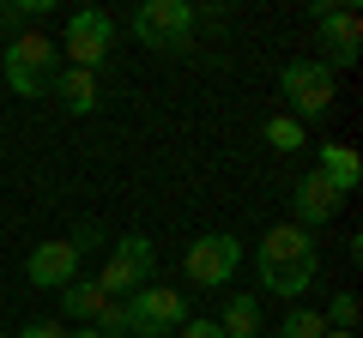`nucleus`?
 <instances>
[{"instance_id":"nucleus-5","label":"nucleus","mask_w":363,"mask_h":338,"mask_svg":"<svg viewBox=\"0 0 363 338\" xmlns=\"http://www.w3.org/2000/svg\"><path fill=\"white\" fill-rule=\"evenodd\" d=\"M194 6L188 0H145L140 13H133V37L145 42V49H188V37H194Z\"/></svg>"},{"instance_id":"nucleus-18","label":"nucleus","mask_w":363,"mask_h":338,"mask_svg":"<svg viewBox=\"0 0 363 338\" xmlns=\"http://www.w3.org/2000/svg\"><path fill=\"white\" fill-rule=\"evenodd\" d=\"M321 332H327V320L315 308H291L285 326H279V338H321Z\"/></svg>"},{"instance_id":"nucleus-22","label":"nucleus","mask_w":363,"mask_h":338,"mask_svg":"<svg viewBox=\"0 0 363 338\" xmlns=\"http://www.w3.org/2000/svg\"><path fill=\"white\" fill-rule=\"evenodd\" d=\"M67 242H73L79 254H85V247H97V242H104V223H79V230L67 235Z\"/></svg>"},{"instance_id":"nucleus-20","label":"nucleus","mask_w":363,"mask_h":338,"mask_svg":"<svg viewBox=\"0 0 363 338\" xmlns=\"http://www.w3.org/2000/svg\"><path fill=\"white\" fill-rule=\"evenodd\" d=\"M13 338H67V326L61 320H30V326H18Z\"/></svg>"},{"instance_id":"nucleus-3","label":"nucleus","mask_w":363,"mask_h":338,"mask_svg":"<svg viewBox=\"0 0 363 338\" xmlns=\"http://www.w3.org/2000/svg\"><path fill=\"white\" fill-rule=\"evenodd\" d=\"M236 266H242V242H236L230 230L194 235L188 254H182V272H188V284H200V290H224L236 278Z\"/></svg>"},{"instance_id":"nucleus-7","label":"nucleus","mask_w":363,"mask_h":338,"mask_svg":"<svg viewBox=\"0 0 363 338\" xmlns=\"http://www.w3.org/2000/svg\"><path fill=\"white\" fill-rule=\"evenodd\" d=\"M25 278L37 290H67L79 278V247L67 242V235H55V242H37L25 254Z\"/></svg>"},{"instance_id":"nucleus-6","label":"nucleus","mask_w":363,"mask_h":338,"mask_svg":"<svg viewBox=\"0 0 363 338\" xmlns=\"http://www.w3.org/2000/svg\"><path fill=\"white\" fill-rule=\"evenodd\" d=\"M128 308H133V332H140V338H176L182 320H188V296H182V290H169V284L133 290Z\"/></svg>"},{"instance_id":"nucleus-4","label":"nucleus","mask_w":363,"mask_h":338,"mask_svg":"<svg viewBox=\"0 0 363 338\" xmlns=\"http://www.w3.org/2000/svg\"><path fill=\"white\" fill-rule=\"evenodd\" d=\"M109 42H116V18L97 13V6H79V13H67V37L55 42V49L67 54V66H85V73H97L109 54Z\"/></svg>"},{"instance_id":"nucleus-10","label":"nucleus","mask_w":363,"mask_h":338,"mask_svg":"<svg viewBox=\"0 0 363 338\" xmlns=\"http://www.w3.org/2000/svg\"><path fill=\"white\" fill-rule=\"evenodd\" d=\"M321 247H315V230H303V223H272L267 235H260L255 247V266H272V260H315Z\"/></svg>"},{"instance_id":"nucleus-11","label":"nucleus","mask_w":363,"mask_h":338,"mask_svg":"<svg viewBox=\"0 0 363 338\" xmlns=\"http://www.w3.org/2000/svg\"><path fill=\"white\" fill-rule=\"evenodd\" d=\"M255 278H260V290H272V296L297 302L303 290L321 278V254H315V260H272V266H255Z\"/></svg>"},{"instance_id":"nucleus-8","label":"nucleus","mask_w":363,"mask_h":338,"mask_svg":"<svg viewBox=\"0 0 363 338\" xmlns=\"http://www.w3.org/2000/svg\"><path fill=\"white\" fill-rule=\"evenodd\" d=\"M315 25H321V37H327V49H333V61L327 66H357V49H363V18H357V6H315Z\"/></svg>"},{"instance_id":"nucleus-21","label":"nucleus","mask_w":363,"mask_h":338,"mask_svg":"<svg viewBox=\"0 0 363 338\" xmlns=\"http://www.w3.org/2000/svg\"><path fill=\"white\" fill-rule=\"evenodd\" d=\"M176 338H224V332H218V320H194V314H188Z\"/></svg>"},{"instance_id":"nucleus-1","label":"nucleus","mask_w":363,"mask_h":338,"mask_svg":"<svg viewBox=\"0 0 363 338\" xmlns=\"http://www.w3.org/2000/svg\"><path fill=\"white\" fill-rule=\"evenodd\" d=\"M279 91H285V103H291V115H297V121H321L327 109H333V97H339V78H333V66H327V61L303 54V61L279 66Z\"/></svg>"},{"instance_id":"nucleus-24","label":"nucleus","mask_w":363,"mask_h":338,"mask_svg":"<svg viewBox=\"0 0 363 338\" xmlns=\"http://www.w3.org/2000/svg\"><path fill=\"white\" fill-rule=\"evenodd\" d=\"M321 338H357V332H333V326H327V332H321Z\"/></svg>"},{"instance_id":"nucleus-16","label":"nucleus","mask_w":363,"mask_h":338,"mask_svg":"<svg viewBox=\"0 0 363 338\" xmlns=\"http://www.w3.org/2000/svg\"><path fill=\"white\" fill-rule=\"evenodd\" d=\"M260 133H267L272 151H297V145H303V121H297V115H272Z\"/></svg>"},{"instance_id":"nucleus-13","label":"nucleus","mask_w":363,"mask_h":338,"mask_svg":"<svg viewBox=\"0 0 363 338\" xmlns=\"http://www.w3.org/2000/svg\"><path fill=\"white\" fill-rule=\"evenodd\" d=\"M315 175H321V182L345 199V194H357L363 163H357V151H351V145H315Z\"/></svg>"},{"instance_id":"nucleus-14","label":"nucleus","mask_w":363,"mask_h":338,"mask_svg":"<svg viewBox=\"0 0 363 338\" xmlns=\"http://www.w3.org/2000/svg\"><path fill=\"white\" fill-rule=\"evenodd\" d=\"M218 332L224 338H260V296L255 290H236L218 314Z\"/></svg>"},{"instance_id":"nucleus-15","label":"nucleus","mask_w":363,"mask_h":338,"mask_svg":"<svg viewBox=\"0 0 363 338\" xmlns=\"http://www.w3.org/2000/svg\"><path fill=\"white\" fill-rule=\"evenodd\" d=\"M104 290H97V278H73V284H67L61 290V314H67V320H79V326H91V320H97V314H104Z\"/></svg>"},{"instance_id":"nucleus-19","label":"nucleus","mask_w":363,"mask_h":338,"mask_svg":"<svg viewBox=\"0 0 363 338\" xmlns=\"http://www.w3.org/2000/svg\"><path fill=\"white\" fill-rule=\"evenodd\" d=\"M327 326H333V332H357V296H351V290H339L333 302H327V314H321Z\"/></svg>"},{"instance_id":"nucleus-23","label":"nucleus","mask_w":363,"mask_h":338,"mask_svg":"<svg viewBox=\"0 0 363 338\" xmlns=\"http://www.w3.org/2000/svg\"><path fill=\"white\" fill-rule=\"evenodd\" d=\"M67 338H104V332H97V326H73Z\"/></svg>"},{"instance_id":"nucleus-17","label":"nucleus","mask_w":363,"mask_h":338,"mask_svg":"<svg viewBox=\"0 0 363 338\" xmlns=\"http://www.w3.org/2000/svg\"><path fill=\"white\" fill-rule=\"evenodd\" d=\"M91 326H97L104 338H128L133 332V308H128V302H104V314H97Z\"/></svg>"},{"instance_id":"nucleus-9","label":"nucleus","mask_w":363,"mask_h":338,"mask_svg":"<svg viewBox=\"0 0 363 338\" xmlns=\"http://www.w3.org/2000/svg\"><path fill=\"white\" fill-rule=\"evenodd\" d=\"M339 206H345V199H339L333 187H327L321 175H315V169H309V175H303L297 187H291V211H297V218H291V223H303V230H321L327 218H339Z\"/></svg>"},{"instance_id":"nucleus-2","label":"nucleus","mask_w":363,"mask_h":338,"mask_svg":"<svg viewBox=\"0 0 363 338\" xmlns=\"http://www.w3.org/2000/svg\"><path fill=\"white\" fill-rule=\"evenodd\" d=\"M55 73H61V49H55L43 30H18V37L6 42V85H13L18 97H43Z\"/></svg>"},{"instance_id":"nucleus-12","label":"nucleus","mask_w":363,"mask_h":338,"mask_svg":"<svg viewBox=\"0 0 363 338\" xmlns=\"http://www.w3.org/2000/svg\"><path fill=\"white\" fill-rule=\"evenodd\" d=\"M49 91L61 97L67 115H97V103H104V85H97V73H85V66H61V73L49 78Z\"/></svg>"},{"instance_id":"nucleus-25","label":"nucleus","mask_w":363,"mask_h":338,"mask_svg":"<svg viewBox=\"0 0 363 338\" xmlns=\"http://www.w3.org/2000/svg\"><path fill=\"white\" fill-rule=\"evenodd\" d=\"M0 338H6V332H0Z\"/></svg>"}]
</instances>
